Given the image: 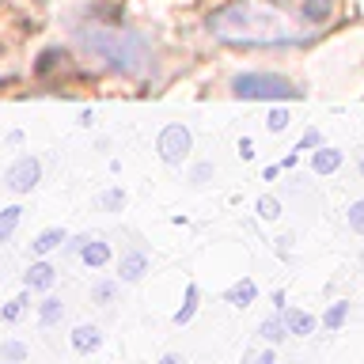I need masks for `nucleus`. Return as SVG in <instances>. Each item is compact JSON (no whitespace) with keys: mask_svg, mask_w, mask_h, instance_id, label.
Listing matches in <instances>:
<instances>
[{"mask_svg":"<svg viewBox=\"0 0 364 364\" xmlns=\"http://www.w3.org/2000/svg\"><path fill=\"white\" fill-rule=\"evenodd\" d=\"M209 34L239 50H289V46H304L307 34L296 31L277 8L258 4V0H239V4H224L209 16Z\"/></svg>","mask_w":364,"mask_h":364,"instance_id":"nucleus-1","label":"nucleus"},{"mask_svg":"<svg viewBox=\"0 0 364 364\" xmlns=\"http://www.w3.org/2000/svg\"><path fill=\"white\" fill-rule=\"evenodd\" d=\"M76 34H80V42H84V50L91 57H99L110 73L144 76V73H152V65H156V50L141 31L107 27V23H84Z\"/></svg>","mask_w":364,"mask_h":364,"instance_id":"nucleus-2","label":"nucleus"},{"mask_svg":"<svg viewBox=\"0 0 364 364\" xmlns=\"http://www.w3.org/2000/svg\"><path fill=\"white\" fill-rule=\"evenodd\" d=\"M232 95L250 99V102H292L304 91L296 84H289L284 76H273V73H239L232 80Z\"/></svg>","mask_w":364,"mask_h":364,"instance_id":"nucleus-3","label":"nucleus"},{"mask_svg":"<svg viewBox=\"0 0 364 364\" xmlns=\"http://www.w3.org/2000/svg\"><path fill=\"white\" fill-rule=\"evenodd\" d=\"M190 144H193V136H190L186 125H178V122L164 125L159 136H156V152H159V159H164L167 167H178L182 159L190 156Z\"/></svg>","mask_w":364,"mask_h":364,"instance_id":"nucleus-4","label":"nucleus"},{"mask_svg":"<svg viewBox=\"0 0 364 364\" xmlns=\"http://www.w3.org/2000/svg\"><path fill=\"white\" fill-rule=\"evenodd\" d=\"M38 178H42V164L34 156H19L16 164L8 167V175H4V186L11 193H31L34 186H38Z\"/></svg>","mask_w":364,"mask_h":364,"instance_id":"nucleus-5","label":"nucleus"},{"mask_svg":"<svg viewBox=\"0 0 364 364\" xmlns=\"http://www.w3.org/2000/svg\"><path fill=\"white\" fill-rule=\"evenodd\" d=\"M148 255L144 250H125L122 255V262H118V281H125V284H133V281H141L144 273H148Z\"/></svg>","mask_w":364,"mask_h":364,"instance_id":"nucleus-6","label":"nucleus"},{"mask_svg":"<svg viewBox=\"0 0 364 364\" xmlns=\"http://www.w3.org/2000/svg\"><path fill=\"white\" fill-rule=\"evenodd\" d=\"M53 281H57V269L50 266V262H34V266L23 273V284H27L31 292H46V289H53Z\"/></svg>","mask_w":364,"mask_h":364,"instance_id":"nucleus-7","label":"nucleus"},{"mask_svg":"<svg viewBox=\"0 0 364 364\" xmlns=\"http://www.w3.org/2000/svg\"><path fill=\"white\" fill-rule=\"evenodd\" d=\"M341 164H346V156H341L338 148H330V144H318L311 152V171L315 175H334Z\"/></svg>","mask_w":364,"mask_h":364,"instance_id":"nucleus-8","label":"nucleus"},{"mask_svg":"<svg viewBox=\"0 0 364 364\" xmlns=\"http://www.w3.org/2000/svg\"><path fill=\"white\" fill-rule=\"evenodd\" d=\"M80 262L91 269H102L110 262V243H102V239H84V247H80Z\"/></svg>","mask_w":364,"mask_h":364,"instance_id":"nucleus-9","label":"nucleus"},{"mask_svg":"<svg viewBox=\"0 0 364 364\" xmlns=\"http://www.w3.org/2000/svg\"><path fill=\"white\" fill-rule=\"evenodd\" d=\"M224 300L232 304V307H250V304L258 300V284L250 281V277H243V281H235L232 289L224 292Z\"/></svg>","mask_w":364,"mask_h":364,"instance_id":"nucleus-10","label":"nucleus"},{"mask_svg":"<svg viewBox=\"0 0 364 364\" xmlns=\"http://www.w3.org/2000/svg\"><path fill=\"white\" fill-rule=\"evenodd\" d=\"M99 346H102V330L99 326H87L84 323V326L73 330V349L76 353H84V357H87V353H95Z\"/></svg>","mask_w":364,"mask_h":364,"instance_id":"nucleus-11","label":"nucleus"},{"mask_svg":"<svg viewBox=\"0 0 364 364\" xmlns=\"http://www.w3.org/2000/svg\"><path fill=\"white\" fill-rule=\"evenodd\" d=\"M65 228H46V232L38 235V239H34V243H31V255H38V258H46V255H50V250H57V247H61L65 243Z\"/></svg>","mask_w":364,"mask_h":364,"instance_id":"nucleus-12","label":"nucleus"},{"mask_svg":"<svg viewBox=\"0 0 364 364\" xmlns=\"http://www.w3.org/2000/svg\"><path fill=\"white\" fill-rule=\"evenodd\" d=\"M198 300H201V292H198V284L190 281V284H186V296H182V307L171 315V318H175V326H186L190 318L198 315Z\"/></svg>","mask_w":364,"mask_h":364,"instance_id":"nucleus-13","label":"nucleus"},{"mask_svg":"<svg viewBox=\"0 0 364 364\" xmlns=\"http://www.w3.org/2000/svg\"><path fill=\"white\" fill-rule=\"evenodd\" d=\"M300 16L307 23H326L330 16H334V0H304L300 4Z\"/></svg>","mask_w":364,"mask_h":364,"instance_id":"nucleus-14","label":"nucleus"},{"mask_svg":"<svg viewBox=\"0 0 364 364\" xmlns=\"http://www.w3.org/2000/svg\"><path fill=\"white\" fill-rule=\"evenodd\" d=\"M284 326H289V334H315V315L311 311H284Z\"/></svg>","mask_w":364,"mask_h":364,"instance_id":"nucleus-15","label":"nucleus"},{"mask_svg":"<svg viewBox=\"0 0 364 364\" xmlns=\"http://www.w3.org/2000/svg\"><path fill=\"white\" fill-rule=\"evenodd\" d=\"M258 334L269 341V346H281L284 338H289V326H284V315H269V318H262V326H258Z\"/></svg>","mask_w":364,"mask_h":364,"instance_id":"nucleus-16","label":"nucleus"},{"mask_svg":"<svg viewBox=\"0 0 364 364\" xmlns=\"http://www.w3.org/2000/svg\"><path fill=\"white\" fill-rule=\"evenodd\" d=\"M118 284H122V281H114V277L95 281V284H91V304H99V307L114 304V300H118Z\"/></svg>","mask_w":364,"mask_h":364,"instance_id":"nucleus-17","label":"nucleus"},{"mask_svg":"<svg viewBox=\"0 0 364 364\" xmlns=\"http://www.w3.org/2000/svg\"><path fill=\"white\" fill-rule=\"evenodd\" d=\"M61 315H65V304L57 300V296H46V300L38 304V323L42 326H57V323H61Z\"/></svg>","mask_w":364,"mask_h":364,"instance_id":"nucleus-18","label":"nucleus"},{"mask_svg":"<svg viewBox=\"0 0 364 364\" xmlns=\"http://www.w3.org/2000/svg\"><path fill=\"white\" fill-rule=\"evenodd\" d=\"M19 220H23V209H19V205L0 209V243H4V239H11V232L19 228Z\"/></svg>","mask_w":364,"mask_h":364,"instance_id":"nucleus-19","label":"nucleus"},{"mask_svg":"<svg viewBox=\"0 0 364 364\" xmlns=\"http://www.w3.org/2000/svg\"><path fill=\"white\" fill-rule=\"evenodd\" d=\"M27 292H31V289H27ZM27 292L11 296V300L4 304V311H0V318H4V323H16V318H23V311L31 307V296H27Z\"/></svg>","mask_w":364,"mask_h":364,"instance_id":"nucleus-20","label":"nucleus"},{"mask_svg":"<svg viewBox=\"0 0 364 364\" xmlns=\"http://www.w3.org/2000/svg\"><path fill=\"white\" fill-rule=\"evenodd\" d=\"M346 318H349V304H346V300H338V304H330V307H326L323 326H326V330H341V326H346Z\"/></svg>","mask_w":364,"mask_h":364,"instance_id":"nucleus-21","label":"nucleus"},{"mask_svg":"<svg viewBox=\"0 0 364 364\" xmlns=\"http://www.w3.org/2000/svg\"><path fill=\"white\" fill-rule=\"evenodd\" d=\"M289 122H292L289 110H284V107H273L269 118H266V129H269V133H284V129H289Z\"/></svg>","mask_w":364,"mask_h":364,"instance_id":"nucleus-22","label":"nucleus"},{"mask_svg":"<svg viewBox=\"0 0 364 364\" xmlns=\"http://www.w3.org/2000/svg\"><path fill=\"white\" fill-rule=\"evenodd\" d=\"M0 360L23 364V360H27V346H23V341H4V346H0Z\"/></svg>","mask_w":364,"mask_h":364,"instance_id":"nucleus-23","label":"nucleus"},{"mask_svg":"<svg viewBox=\"0 0 364 364\" xmlns=\"http://www.w3.org/2000/svg\"><path fill=\"white\" fill-rule=\"evenodd\" d=\"M102 209H110V213H122V209H125V190H122V186H114V190H107V193H102Z\"/></svg>","mask_w":364,"mask_h":364,"instance_id":"nucleus-24","label":"nucleus"},{"mask_svg":"<svg viewBox=\"0 0 364 364\" xmlns=\"http://www.w3.org/2000/svg\"><path fill=\"white\" fill-rule=\"evenodd\" d=\"M258 216H262V220H277V216H281V201L269 198V193H266V198H258Z\"/></svg>","mask_w":364,"mask_h":364,"instance_id":"nucleus-25","label":"nucleus"},{"mask_svg":"<svg viewBox=\"0 0 364 364\" xmlns=\"http://www.w3.org/2000/svg\"><path fill=\"white\" fill-rule=\"evenodd\" d=\"M349 228L357 235H364V201H353L349 205Z\"/></svg>","mask_w":364,"mask_h":364,"instance_id":"nucleus-26","label":"nucleus"},{"mask_svg":"<svg viewBox=\"0 0 364 364\" xmlns=\"http://www.w3.org/2000/svg\"><path fill=\"white\" fill-rule=\"evenodd\" d=\"M318 144H323V133H318V129H307V133L300 136V144H296V152H315Z\"/></svg>","mask_w":364,"mask_h":364,"instance_id":"nucleus-27","label":"nucleus"},{"mask_svg":"<svg viewBox=\"0 0 364 364\" xmlns=\"http://www.w3.org/2000/svg\"><path fill=\"white\" fill-rule=\"evenodd\" d=\"M213 178V164H198V167H193V175H190V182H198V186H201V182H209Z\"/></svg>","mask_w":364,"mask_h":364,"instance_id":"nucleus-28","label":"nucleus"},{"mask_svg":"<svg viewBox=\"0 0 364 364\" xmlns=\"http://www.w3.org/2000/svg\"><path fill=\"white\" fill-rule=\"evenodd\" d=\"M239 156H243V159H255V141H250V136H243V141H239Z\"/></svg>","mask_w":364,"mask_h":364,"instance_id":"nucleus-29","label":"nucleus"},{"mask_svg":"<svg viewBox=\"0 0 364 364\" xmlns=\"http://www.w3.org/2000/svg\"><path fill=\"white\" fill-rule=\"evenodd\" d=\"M250 364H277V357H273V349H269V353H258V357L250 360Z\"/></svg>","mask_w":364,"mask_h":364,"instance_id":"nucleus-30","label":"nucleus"},{"mask_svg":"<svg viewBox=\"0 0 364 364\" xmlns=\"http://www.w3.org/2000/svg\"><path fill=\"white\" fill-rule=\"evenodd\" d=\"M159 364H186V360H182L178 353H164V357H159Z\"/></svg>","mask_w":364,"mask_h":364,"instance_id":"nucleus-31","label":"nucleus"},{"mask_svg":"<svg viewBox=\"0 0 364 364\" xmlns=\"http://www.w3.org/2000/svg\"><path fill=\"white\" fill-rule=\"evenodd\" d=\"M277 175H281V167H266V171H262V178H266V182H273Z\"/></svg>","mask_w":364,"mask_h":364,"instance_id":"nucleus-32","label":"nucleus"},{"mask_svg":"<svg viewBox=\"0 0 364 364\" xmlns=\"http://www.w3.org/2000/svg\"><path fill=\"white\" fill-rule=\"evenodd\" d=\"M360 175H364V152H360Z\"/></svg>","mask_w":364,"mask_h":364,"instance_id":"nucleus-33","label":"nucleus"},{"mask_svg":"<svg viewBox=\"0 0 364 364\" xmlns=\"http://www.w3.org/2000/svg\"><path fill=\"white\" fill-rule=\"evenodd\" d=\"M0 364H16V360H0Z\"/></svg>","mask_w":364,"mask_h":364,"instance_id":"nucleus-34","label":"nucleus"}]
</instances>
